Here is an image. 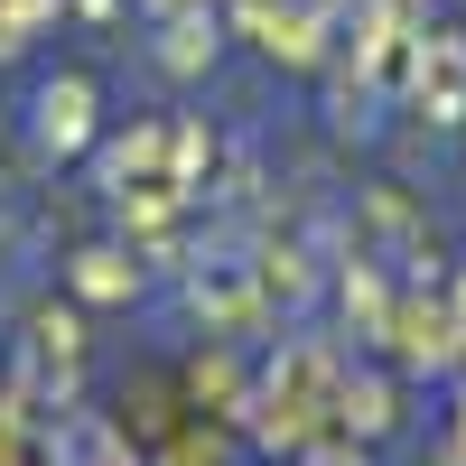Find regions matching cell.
Wrapping results in <instances>:
<instances>
[{"mask_svg": "<svg viewBox=\"0 0 466 466\" xmlns=\"http://www.w3.org/2000/svg\"><path fill=\"white\" fill-rule=\"evenodd\" d=\"M37 131H47V149H75V140H85V85H47Z\"/></svg>", "mask_w": 466, "mask_h": 466, "instance_id": "1", "label": "cell"}, {"mask_svg": "<svg viewBox=\"0 0 466 466\" xmlns=\"http://www.w3.org/2000/svg\"><path fill=\"white\" fill-rule=\"evenodd\" d=\"M318 466H355V457H318Z\"/></svg>", "mask_w": 466, "mask_h": 466, "instance_id": "2", "label": "cell"}]
</instances>
